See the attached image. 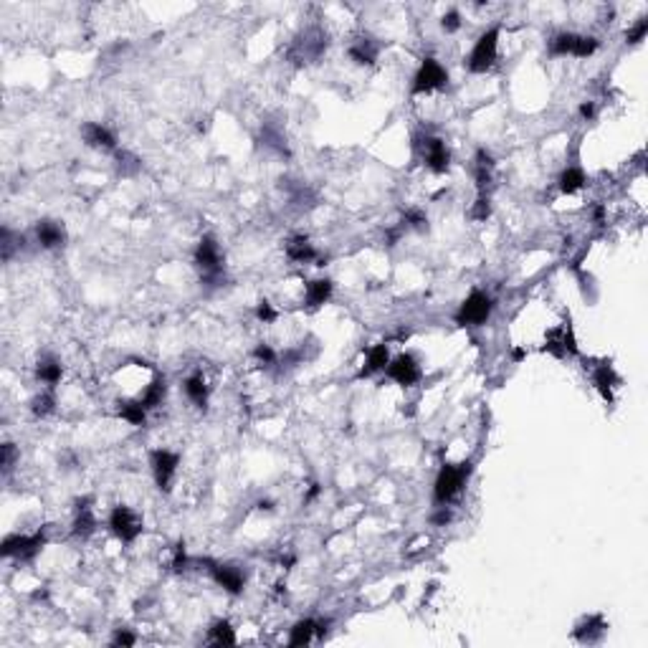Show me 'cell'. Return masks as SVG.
<instances>
[{
  "label": "cell",
  "mask_w": 648,
  "mask_h": 648,
  "mask_svg": "<svg viewBox=\"0 0 648 648\" xmlns=\"http://www.w3.org/2000/svg\"><path fill=\"white\" fill-rule=\"evenodd\" d=\"M471 474V463H446L441 466L438 476H436V484H433V502L438 507H446L451 504L453 499L461 494V489L466 486Z\"/></svg>",
  "instance_id": "6da1fadb"
},
{
  "label": "cell",
  "mask_w": 648,
  "mask_h": 648,
  "mask_svg": "<svg viewBox=\"0 0 648 648\" xmlns=\"http://www.w3.org/2000/svg\"><path fill=\"white\" fill-rule=\"evenodd\" d=\"M497 56H499V28L494 26V28L484 31L476 38L474 48H471L469 58H466V69L471 74H486V71L497 64Z\"/></svg>",
  "instance_id": "7a4b0ae2"
},
{
  "label": "cell",
  "mask_w": 648,
  "mask_h": 648,
  "mask_svg": "<svg viewBox=\"0 0 648 648\" xmlns=\"http://www.w3.org/2000/svg\"><path fill=\"white\" fill-rule=\"evenodd\" d=\"M446 84H448V71L443 69V64H441L438 58L428 56V58H423L416 76H413L411 94L413 97L433 94V92H438V89H443Z\"/></svg>",
  "instance_id": "3957f363"
},
{
  "label": "cell",
  "mask_w": 648,
  "mask_h": 648,
  "mask_svg": "<svg viewBox=\"0 0 648 648\" xmlns=\"http://www.w3.org/2000/svg\"><path fill=\"white\" fill-rule=\"evenodd\" d=\"M494 312V299L486 291L474 289L466 299L461 301V307L456 312V322L461 327H481L486 324V319Z\"/></svg>",
  "instance_id": "277c9868"
},
{
  "label": "cell",
  "mask_w": 648,
  "mask_h": 648,
  "mask_svg": "<svg viewBox=\"0 0 648 648\" xmlns=\"http://www.w3.org/2000/svg\"><path fill=\"white\" fill-rule=\"evenodd\" d=\"M195 266L208 284H218L223 276V256L213 236H202L195 249Z\"/></svg>",
  "instance_id": "5b68a950"
},
{
  "label": "cell",
  "mask_w": 648,
  "mask_h": 648,
  "mask_svg": "<svg viewBox=\"0 0 648 648\" xmlns=\"http://www.w3.org/2000/svg\"><path fill=\"white\" fill-rule=\"evenodd\" d=\"M416 150L421 152L426 168L436 175H443L448 173L451 168V152L446 147V142L441 137H431V134H421L416 137Z\"/></svg>",
  "instance_id": "8992f818"
},
{
  "label": "cell",
  "mask_w": 648,
  "mask_h": 648,
  "mask_svg": "<svg viewBox=\"0 0 648 648\" xmlns=\"http://www.w3.org/2000/svg\"><path fill=\"white\" fill-rule=\"evenodd\" d=\"M109 529L122 544H132V542H137V537L142 534L145 526H142V519H139L129 507L117 504L114 509L109 512Z\"/></svg>",
  "instance_id": "52a82bcc"
},
{
  "label": "cell",
  "mask_w": 648,
  "mask_h": 648,
  "mask_svg": "<svg viewBox=\"0 0 648 648\" xmlns=\"http://www.w3.org/2000/svg\"><path fill=\"white\" fill-rule=\"evenodd\" d=\"M46 544V532H33V534H8L3 542V557H13V560H33Z\"/></svg>",
  "instance_id": "ba28073f"
},
{
  "label": "cell",
  "mask_w": 648,
  "mask_h": 648,
  "mask_svg": "<svg viewBox=\"0 0 648 648\" xmlns=\"http://www.w3.org/2000/svg\"><path fill=\"white\" fill-rule=\"evenodd\" d=\"M150 466H152V476H155L157 489L168 494L170 489H173L175 474H178L180 453L168 451V448H155V451L150 453Z\"/></svg>",
  "instance_id": "9c48e42d"
},
{
  "label": "cell",
  "mask_w": 648,
  "mask_h": 648,
  "mask_svg": "<svg viewBox=\"0 0 648 648\" xmlns=\"http://www.w3.org/2000/svg\"><path fill=\"white\" fill-rule=\"evenodd\" d=\"M385 375H388L393 382H398V385H403V388H411V385H416V382L421 380L423 372H421V364H418V360L413 357V355H398V357L388 362Z\"/></svg>",
  "instance_id": "30bf717a"
},
{
  "label": "cell",
  "mask_w": 648,
  "mask_h": 648,
  "mask_svg": "<svg viewBox=\"0 0 648 648\" xmlns=\"http://www.w3.org/2000/svg\"><path fill=\"white\" fill-rule=\"evenodd\" d=\"M205 565H208V573L215 580V585H220L231 595H241L243 585H246V575L236 565H223V562H210V560H205Z\"/></svg>",
  "instance_id": "8fae6325"
},
{
  "label": "cell",
  "mask_w": 648,
  "mask_h": 648,
  "mask_svg": "<svg viewBox=\"0 0 648 648\" xmlns=\"http://www.w3.org/2000/svg\"><path fill=\"white\" fill-rule=\"evenodd\" d=\"M284 251H286V259L294 261V264H317V266H324L322 256H319V251L314 249V243L309 241L307 236H291L289 241H286V246H284Z\"/></svg>",
  "instance_id": "7c38bea8"
},
{
  "label": "cell",
  "mask_w": 648,
  "mask_h": 648,
  "mask_svg": "<svg viewBox=\"0 0 648 648\" xmlns=\"http://www.w3.org/2000/svg\"><path fill=\"white\" fill-rule=\"evenodd\" d=\"M81 137L92 150H102V152H117V134L109 127L99 124V122H87L81 127Z\"/></svg>",
  "instance_id": "4fadbf2b"
},
{
  "label": "cell",
  "mask_w": 648,
  "mask_h": 648,
  "mask_svg": "<svg viewBox=\"0 0 648 648\" xmlns=\"http://www.w3.org/2000/svg\"><path fill=\"white\" fill-rule=\"evenodd\" d=\"M327 625H330V620H314V618L299 620V623H294V628H291V633H289V646L299 648V646L312 643L314 638H324Z\"/></svg>",
  "instance_id": "5bb4252c"
},
{
  "label": "cell",
  "mask_w": 648,
  "mask_h": 648,
  "mask_svg": "<svg viewBox=\"0 0 648 648\" xmlns=\"http://www.w3.org/2000/svg\"><path fill=\"white\" fill-rule=\"evenodd\" d=\"M36 238H38L40 249L46 251H56L61 249L66 243V228L58 223V220H51V218H43L36 223Z\"/></svg>",
  "instance_id": "9a60e30c"
},
{
  "label": "cell",
  "mask_w": 648,
  "mask_h": 648,
  "mask_svg": "<svg viewBox=\"0 0 648 648\" xmlns=\"http://www.w3.org/2000/svg\"><path fill=\"white\" fill-rule=\"evenodd\" d=\"M593 382H595L598 393L603 395V400H608V403H613L615 398V388L620 385V377L615 375L613 364L610 362H600L595 364V370H593Z\"/></svg>",
  "instance_id": "2e32d148"
},
{
  "label": "cell",
  "mask_w": 648,
  "mask_h": 648,
  "mask_svg": "<svg viewBox=\"0 0 648 648\" xmlns=\"http://www.w3.org/2000/svg\"><path fill=\"white\" fill-rule=\"evenodd\" d=\"M97 529V519H94L92 499H76V517H74V537L87 539Z\"/></svg>",
  "instance_id": "e0dca14e"
},
{
  "label": "cell",
  "mask_w": 648,
  "mask_h": 648,
  "mask_svg": "<svg viewBox=\"0 0 648 648\" xmlns=\"http://www.w3.org/2000/svg\"><path fill=\"white\" fill-rule=\"evenodd\" d=\"M474 180L479 195H489V185L494 180V157L486 150H476L474 157Z\"/></svg>",
  "instance_id": "ac0fdd59"
},
{
  "label": "cell",
  "mask_w": 648,
  "mask_h": 648,
  "mask_svg": "<svg viewBox=\"0 0 648 648\" xmlns=\"http://www.w3.org/2000/svg\"><path fill=\"white\" fill-rule=\"evenodd\" d=\"M608 631V623L603 615H588V618H583L578 623V628H575V638H578L580 643H598L603 636H605Z\"/></svg>",
  "instance_id": "d6986e66"
},
{
  "label": "cell",
  "mask_w": 648,
  "mask_h": 648,
  "mask_svg": "<svg viewBox=\"0 0 648 648\" xmlns=\"http://www.w3.org/2000/svg\"><path fill=\"white\" fill-rule=\"evenodd\" d=\"M332 291H335V284L330 279H314L307 284V291H304V304L309 309H319L324 307L327 301L332 299Z\"/></svg>",
  "instance_id": "ffe728a7"
},
{
  "label": "cell",
  "mask_w": 648,
  "mask_h": 648,
  "mask_svg": "<svg viewBox=\"0 0 648 648\" xmlns=\"http://www.w3.org/2000/svg\"><path fill=\"white\" fill-rule=\"evenodd\" d=\"M388 362H390V347L385 342H380V345L367 350V357H364L360 377H370V375H375V372H385Z\"/></svg>",
  "instance_id": "44dd1931"
},
{
  "label": "cell",
  "mask_w": 648,
  "mask_h": 648,
  "mask_svg": "<svg viewBox=\"0 0 648 648\" xmlns=\"http://www.w3.org/2000/svg\"><path fill=\"white\" fill-rule=\"evenodd\" d=\"M147 408H145V403L139 398H134V400H117V416L122 418V421H127L129 426H145L147 423Z\"/></svg>",
  "instance_id": "7402d4cb"
},
{
  "label": "cell",
  "mask_w": 648,
  "mask_h": 648,
  "mask_svg": "<svg viewBox=\"0 0 648 648\" xmlns=\"http://www.w3.org/2000/svg\"><path fill=\"white\" fill-rule=\"evenodd\" d=\"M36 377H38L46 388H56L58 382H61V377H64V367H61L58 360L46 357V360H40L38 367H36Z\"/></svg>",
  "instance_id": "603a6c76"
},
{
  "label": "cell",
  "mask_w": 648,
  "mask_h": 648,
  "mask_svg": "<svg viewBox=\"0 0 648 648\" xmlns=\"http://www.w3.org/2000/svg\"><path fill=\"white\" fill-rule=\"evenodd\" d=\"M183 388H185V395L190 398L193 405H198V408H205V405H208L210 390H208V382H205V377L202 375H190Z\"/></svg>",
  "instance_id": "cb8c5ba5"
},
{
  "label": "cell",
  "mask_w": 648,
  "mask_h": 648,
  "mask_svg": "<svg viewBox=\"0 0 648 648\" xmlns=\"http://www.w3.org/2000/svg\"><path fill=\"white\" fill-rule=\"evenodd\" d=\"M557 183H560V193H562V195H575V193L583 190L588 180H585L583 170L575 168V165H573V168L562 170V175H560V180H557Z\"/></svg>",
  "instance_id": "d4e9b609"
},
{
  "label": "cell",
  "mask_w": 648,
  "mask_h": 648,
  "mask_svg": "<svg viewBox=\"0 0 648 648\" xmlns=\"http://www.w3.org/2000/svg\"><path fill=\"white\" fill-rule=\"evenodd\" d=\"M165 393H168V382H165V377L157 375L155 380L150 382L145 388V393H142V403H145L147 411H155L157 405H162V400H165Z\"/></svg>",
  "instance_id": "484cf974"
},
{
  "label": "cell",
  "mask_w": 648,
  "mask_h": 648,
  "mask_svg": "<svg viewBox=\"0 0 648 648\" xmlns=\"http://www.w3.org/2000/svg\"><path fill=\"white\" fill-rule=\"evenodd\" d=\"M208 641L213 646H236V633H233L231 623L228 620H215L208 633Z\"/></svg>",
  "instance_id": "4316f807"
},
{
  "label": "cell",
  "mask_w": 648,
  "mask_h": 648,
  "mask_svg": "<svg viewBox=\"0 0 648 648\" xmlns=\"http://www.w3.org/2000/svg\"><path fill=\"white\" fill-rule=\"evenodd\" d=\"M375 56H377V51H375V46H372L370 40L362 38V40H357V43L350 46V58H352L357 66H372L375 64Z\"/></svg>",
  "instance_id": "83f0119b"
},
{
  "label": "cell",
  "mask_w": 648,
  "mask_h": 648,
  "mask_svg": "<svg viewBox=\"0 0 648 648\" xmlns=\"http://www.w3.org/2000/svg\"><path fill=\"white\" fill-rule=\"evenodd\" d=\"M31 411H33L36 418H48L53 411H56V395H53V388L43 390L40 395H36L31 400Z\"/></svg>",
  "instance_id": "f1b7e54d"
},
{
  "label": "cell",
  "mask_w": 648,
  "mask_h": 648,
  "mask_svg": "<svg viewBox=\"0 0 648 648\" xmlns=\"http://www.w3.org/2000/svg\"><path fill=\"white\" fill-rule=\"evenodd\" d=\"M575 36L578 33H570V31H562V33L552 36L550 40V53L552 56H573V48H575Z\"/></svg>",
  "instance_id": "f546056e"
},
{
  "label": "cell",
  "mask_w": 648,
  "mask_h": 648,
  "mask_svg": "<svg viewBox=\"0 0 648 648\" xmlns=\"http://www.w3.org/2000/svg\"><path fill=\"white\" fill-rule=\"evenodd\" d=\"M403 228H413V231H426V228H428V215L423 213V210H418V208L405 210Z\"/></svg>",
  "instance_id": "4dcf8cb0"
},
{
  "label": "cell",
  "mask_w": 648,
  "mask_h": 648,
  "mask_svg": "<svg viewBox=\"0 0 648 648\" xmlns=\"http://www.w3.org/2000/svg\"><path fill=\"white\" fill-rule=\"evenodd\" d=\"M254 357L259 360L261 364H266V367H271V364H276L279 355H276V350H274L271 345H266V342H261V345H256Z\"/></svg>",
  "instance_id": "1f68e13d"
},
{
  "label": "cell",
  "mask_w": 648,
  "mask_h": 648,
  "mask_svg": "<svg viewBox=\"0 0 648 648\" xmlns=\"http://www.w3.org/2000/svg\"><path fill=\"white\" fill-rule=\"evenodd\" d=\"M117 165H119L122 175H134L139 168H142L137 157H132L129 152H117Z\"/></svg>",
  "instance_id": "d6a6232c"
},
{
  "label": "cell",
  "mask_w": 648,
  "mask_h": 648,
  "mask_svg": "<svg viewBox=\"0 0 648 648\" xmlns=\"http://www.w3.org/2000/svg\"><path fill=\"white\" fill-rule=\"evenodd\" d=\"M489 215H492V200H489V195H479L474 202V208H471V218L486 220Z\"/></svg>",
  "instance_id": "836d02e7"
},
{
  "label": "cell",
  "mask_w": 648,
  "mask_h": 648,
  "mask_svg": "<svg viewBox=\"0 0 648 648\" xmlns=\"http://www.w3.org/2000/svg\"><path fill=\"white\" fill-rule=\"evenodd\" d=\"M276 317H279V312L271 307V301L264 299V301H259V304H256V319H259V322L271 324V322H276Z\"/></svg>",
  "instance_id": "e575fe53"
},
{
  "label": "cell",
  "mask_w": 648,
  "mask_h": 648,
  "mask_svg": "<svg viewBox=\"0 0 648 648\" xmlns=\"http://www.w3.org/2000/svg\"><path fill=\"white\" fill-rule=\"evenodd\" d=\"M646 33H648V18H638V23L625 33V38H628V43H641L646 38Z\"/></svg>",
  "instance_id": "d590c367"
},
{
  "label": "cell",
  "mask_w": 648,
  "mask_h": 648,
  "mask_svg": "<svg viewBox=\"0 0 648 648\" xmlns=\"http://www.w3.org/2000/svg\"><path fill=\"white\" fill-rule=\"evenodd\" d=\"M441 28L446 31V33H456L458 28H461V13L458 11H448L443 18H441Z\"/></svg>",
  "instance_id": "8d00e7d4"
},
{
  "label": "cell",
  "mask_w": 648,
  "mask_h": 648,
  "mask_svg": "<svg viewBox=\"0 0 648 648\" xmlns=\"http://www.w3.org/2000/svg\"><path fill=\"white\" fill-rule=\"evenodd\" d=\"M0 246H3V261H11L13 251L21 246V243L13 241V231L11 228H3V236H0Z\"/></svg>",
  "instance_id": "74e56055"
},
{
  "label": "cell",
  "mask_w": 648,
  "mask_h": 648,
  "mask_svg": "<svg viewBox=\"0 0 648 648\" xmlns=\"http://www.w3.org/2000/svg\"><path fill=\"white\" fill-rule=\"evenodd\" d=\"M13 463H16V446L3 443V474H11Z\"/></svg>",
  "instance_id": "f35d334b"
},
{
  "label": "cell",
  "mask_w": 648,
  "mask_h": 648,
  "mask_svg": "<svg viewBox=\"0 0 648 648\" xmlns=\"http://www.w3.org/2000/svg\"><path fill=\"white\" fill-rule=\"evenodd\" d=\"M173 567H175V570H178V573H180V570H185V567H188V555H185V544H183V542H180L178 547H175V560H173Z\"/></svg>",
  "instance_id": "ab89813d"
},
{
  "label": "cell",
  "mask_w": 648,
  "mask_h": 648,
  "mask_svg": "<svg viewBox=\"0 0 648 648\" xmlns=\"http://www.w3.org/2000/svg\"><path fill=\"white\" fill-rule=\"evenodd\" d=\"M134 641H137V638H134V633H129V631H117L114 638H112L114 646H134Z\"/></svg>",
  "instance_id": "60d3db41"
},
{
  "label": "cell",
  "mask_w": 648,
  "mask_h": 648,
  "mask_svg": "<svg viewBox=\"0 0 648 648\" xmlns=\"http://www.w3.org/2000/svg\"><path fill=\"white\" fill-rule=\"evenodd\" d=\"M431 522H433L436 526L448 524V522H451V509H448V507H438V512H436V514L431 517Z\"/></svg>",
  "instance_id": "b9f144b4"
},
{
  "label": "cell",
  "mask_w": 648,
  "mask_h": 648,
  "mask_svg": "<svg viewBox=\"0 0 648 648\" xmlns=\"http://www.w3.org/2000/svg\"><path fill=\"white\" fill-rule=\"evenodd\" d=\"M580 114H583V119H593L595 117V102H583L580 104Z\"/></svg>",
  "instance_id": "7bdbcfd3"
},
{
  "label": "cell",
  "mask_w": 648,
  "mask_h": 648,
  "mask_svg": "<svg viewBox=\"0 0 648 648\" xmlns=\"http://www.w3.org/2000/svg\"><path fill=\"white\" fill-rule=\"evenodd\" d=\"M317 494H319V484H312V489H309V494H307V502H312Z\"/></svg>",
  "instance_id": "ee69618b"
},
{
  "label": "cell",
  "mask_w": 648,
  "mask_h": 648,
  "mask_svg": "<svg viewBox=\"0 0 648 648\" xmlns=\"http://www.w3.org/2000/svg\"><path fill=\"white\" fill-rule=\"evenodd\" d=\"M524 355H526L524 350H522V347H517L514 352H512V357H514V360H522V357H524Z\"/></svg>",
  "instance_id": "f6af8a7d"
}]
</instances>
